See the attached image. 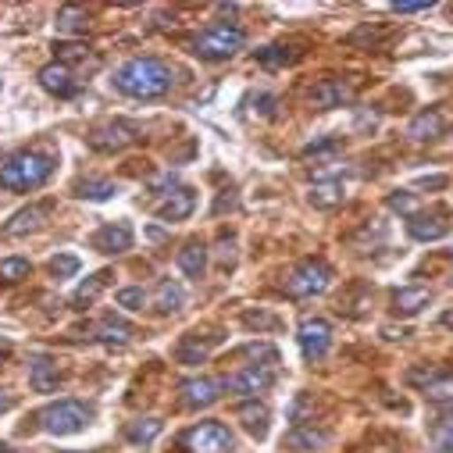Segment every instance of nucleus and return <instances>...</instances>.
<instances>
[{
	"mask_svg": "<svg viewBox=\"0 0 453 453\" xmlns=\"http://www.w3.org/2000/svg\"><path fill=\"white\" fill-rule=\"evenodd\" d=\"M93 335L100 339V343H129L133 339V325L126 321V318H115V314H104L100 321H96V328H93Z\"/></svg>",
	"mask_w": 453,
	"mask_h": 453,
	"instance_id": "nucleus-27",
	"label": "nucleus"
},
{
	"mask_svg": "<svg viewBox=\"0 0 453 453\" xmlns=\"http://www.w3.org/2000/svg\"><path fill=\"white\" fill-rule=\"evenodd\" d=\"M428 8H432V0H428V4H425V0H400V4H389L393 15H421Z\"/></svg>",
	"mask_w": 453,
	"mask_h": 453,
	"instance_id": "nucleus-41",
	"label": "nucleus"
},
{
	"mask_svg": "<svg viewBox=\"0 0 453 453\" xmlns=\"http://www.w3.org/2000/svg\"><path fill=\"white\" fill-rule=\"evenodd\" d=\"M89 425H93V407H86L82 400H58L40 411V428L47 435H79Z\"/></svg>",
	"mask_w": 453,
	"mask_h": 453,
	"instance_id": "nucleus-4",
	"label": "nucleus"
},
{
	"mask_svg": "<svg viewBox=\"0 0 453 453\" xmlns=\"http://www.w3.org/2000/svg\"><path fill=\"white\" fill-rule=\"evenodd\" d=\"M47 218H50V207H47V203H29V207L15 211V214L4 221L0 236H4V240H22V236H29V233H40L43 225H47Z\"/></svg>",
	"mask_w": 453,
	"mask_h": 453,
	"instance_id": "nucleus-13",
	"label": "nucleus"
},
{
	"mask_svg": "<svg viewBox=\"0 0 453 453\" xmlns=\"http://www.w3.org/2000/svg\"><path fill=\"white\" fill-rule=\"evenodd\" d=\"M243 325H247V328L265 332V328H275V325H279V318H275V314H268V311H247V314H243Z\"/></svg>",
	"mask_w": 453,
	"mask_h": 453,
	"instance_id": "nucleus-39",
	"label": "nucleus"
},
{
	"mask_svg": "<svg viewBox=\"0 0 453 453\" xmlns=\"http://www.w3.org/2000/svg\"><path fill=\"white\" fill-rule=\"evenodd\" d=\"M179 446L186 453H233L236 449V435L221 421H200V425H193V428H186L179 435Z\"/></svg>",
	"mask_w": 453,
	"mask_h": 453,
	"instance_id": "nucleus-7",
	"label": "nucleus"
},
{
	"mask_svg": "<svg viewBox=\"0 0 453 453\" xmlns=\"http://www.w3.org/2000/svg\"><path fill=\"white\" fill-rule=\"evenodd\" d=\"M86 26H89V15L82 8H61L58 12V33L79 36V33H86Z\"/></svg>",
	"mask_w": 453,
	"mask_h": 453,
	"instance_id": "nucleus-35",
	"label": "nucleus"
},
{
	"mask_svg": "<svg viewBox=\"0 0 453 453\" xmlns=\"http://www.w3.org/2000/svg\"><path fill=\"white\" fill-rule=\"evenodd\" d=\"M339 147H343L339 140H318V143H307L303 147V157H325V154H335Z\"/></svg>",
	"mask_w": 453,
	"mask_h": 453,
	"instance_id": "nucleus-40",
	"label": "nucleus"
},
{
	"mask_svg": "<svg viewBox=\"0 0 453 453\" xmlns=\"http://www.w3.org/2000/svg\"><path fill=\"white\" fill-rule=\"evenodd\" d=\"M328 442H332V435H328L325 428H318V425H293V428L286 432V446L296 449V453H318V449H325Z\"/></svg>",
	"mask_w": 453,
	"mask_h": 453,
	"instance_id": "nucleus-21",
	"label": "nucleus"
},
{
	"mask_svg": "<svg viewBox=\"0 0 453 453\" xmlns=\"http://www.w3.org/2000/svg\"><path fill=\"white\" fill-rule=\"evenodd\" d=\"M79 268H82V261H79L75 254H58V257L50 261V275H54V279H75Z\"/></svg>",
	"mask_w": 453,
	"mask_h": 453,
	"instance_id": "nucleus-38",
	"label": "nucleus"
},
{
	"mask_svg": "<svg viewBox=\"0 0 453 453\" xmlns=\"http://www.w3.org/2000/svg\"><path fill=\"white\" fill-rule=\"evenodd\" d=\"M446 129H449V119L442 115V111L439 107H425V111H418V115L407 122V140L432 143V140L446 136Z\"/></svg>",
	"mask_w": 453,
	"mask_h": 453,
	"instance_id": "nucleus-15",
	"label": "nucleus"
},
{
	"mask_svg": "<svg viewBox=\"0 0 453 453\" xmlns=\"http://www.w3.org/2000/svg\"><path fill=\"white\" fill-rule=\"evenodd\" d=\"M428 303H432V289H425V286H403V289H393V296H389V307L400 318H414Z\"/></svg>",
	"mask_w": 453,
	"mask_h": 453,
	"instance_id": "nucleus-20",
	"label": "nucleus"
},
{
	"mask_svg": "<svg viewBox=\"0 0 453 453\" xmlns=\"http://www.w3.org/2000/svg\"><path fill=\"white\" fill-rule=\"evenodd\" d=\"M418 186H421V189H442V186H446V175H421Z\"/></svg>",
	"mask_w": 453,
	"mask_h": 453,
	"instance_id": "nucleus-43",
	"label": "nucleus"
},
{
	"mask_svg": "<svg viewBox=\"0 0 453 453\" xmlns=\"http://www.w3.org/2000/svg\"><path fill=\"white\" fill-rule=\"evenodd\" d=\"M236 421L243 425L247 435H254V439H268L272 411H268V403H261V400H247V403L236 407Z\"/></svg>",
	"mask_w": 453,
	"mask_h": 453,
	"instance_id": "nucleus-19",
	"label": "nucleus"
},
{
	"mask_svg": "<svg viewBox=\"0 0 453 453\" xmlns=\"http://www.w3.org/2000/svg\"><path fill=\"white\" fill-rule=\"evenodd\" d=\"M115 303L122 311H143L147 307V293H143V286H126V289L115 293Z\"/></svg>",
	"mask_w": 453,
	"mask_h": 453,
	"instance_id": "nucleus-36",
	"label": "nucleus"
},
{
	"mask_svg": "<svg viewBox=\"0 0 453 453\" xmlns=\"http://www.w3.org/2000/svg\"><path fill=\"white\" fill-rule=\"evenodd\" d=\"M296 58H300V54L289 50V47H282V43H268V47L254 50V61L265 65V68H286V65H293Z\"/></svg>",
	"mask_w": 453,
	"mask_h": 453,
	"instance_id": "nucleus-30",
	"label": "nucleus"
},
{
	"mask_svg": "<svg viewBox=\"0 0 453 453\" xmlns=\"http://www.w3.org/2000/svg\"><path fill=\"white\" fill-rule=\"evenodd\" d=\"M307 200H311V207H318V211H332V207H339V203L347 200V182H343V179H318V182L311 186Z\"/></svg>",
	"mask_w": 453,
	"mask_h": 453,
	"instance_id": "nucleus-23",
	"label": "nucleus"
},
{
	"mask_svg": "<svg viewBox=\"0 0 453 453\" xmlns=\"http://www.w3.org/2000/svg\"><path fill=\"white\" fill-rule=\"evenodd\" d=\"M186 307V289L175 279H161L154 289V311L157 314H179Z\"/></svg>",
	"mask_w": 453,
	"mask_h": 453,
	"instance_id": "nucleus-26",
	"label": "nucleus"
},
{
	"mask_svg": "<svg viewBox=\"0 0 453 453\" xmlns=\"http://www.w3.org/2000/svg\"><path fill=\"white\" fill-rule=\"evenodd\" d=\"M58 382H61V372H58L54 357H47V354L29 357V386H33L36 393H54Z\"/></svg>",
	"mask_w": 453,
	"mask_h": 453,
	"instance_id": "nucleus-24",
	"label": "nucleus"
},
{
	"mask_svg": "<svg viewBox=\"0 0 453 453\" xmlns=\"http://www.w3.org/2000/svg\"><path fill=\"white\" fill-rule=\"evenodd\" d=\"M221 335H207V339H200L196 332H186L182 339H179V347H175V361L179 365H203L207 361V354H211V347L218 343Z\"/></svg>",
	"mask_w": 453,
	"mask_h": 453,
	"instance_id": "nucleus-22",
	"label": "nucleus"
},
{
	"mask_svg": "<svg viewBox=\"0 0 453 453\" xmlns=\"http://www.w3.org/2000/svg\"><path fill=\"white\" fill-rule=\"evenodd\" d=\"M218 12H221V15H236V12H240V4H218Z\"/></svg>",
	"mask_w": 453,
	"mask_h": 453,
	"instance_id": "nucleus-44",
	"label": "nucleus"
},
{
	"mask_svg": "<svg viewBox=\"0 0 453 453\" xmlns=\"http://www.w3.org/2000/svg\"><path fill=\"white\" fill-rule=\"evenodd\" d=\"M193 211H196V189H189V186H179L175 193H168V196H161V200L154 203V214H157L165 225L186 221Z\"/></svg>",
	"mask_w": 453,
	"mask_h": 453,
	"instance_id": "nucleus-16",
	"label": "nucleus"
},
{
	"mask_svg": "<svg viewBox=\"0 0 453 453\" xmlns=\"http://www.w3.org/2000/svg\"><path fill=\"white\" fill-rule=\"evenodd\" d=\"M40 86L50 93V96H61V100H68V96H75L79 93V79H75V72H72V65H61V61H50V65H43L40 68Z\"/></svg>",
	"mask_w": 453,
	"mask_h": 453,
	"instance_id": "nucleus-18",
	"label": "nucleus"
},
{
	"mask_svg": "<svg viewBox=\"0 0 453 453\" xmlns=\"http://www.w3.org/2000/svg\"><path fill=\"white\" fill-rule=\"evenodd\" d=\"M54 168H58V154L50 147L19 150V154H12L4 165H0V189H8V193H33V189L50 182Z\"/></svg>",
	"mask_w": 453,
	"mask_h": 453,
	"instance_id": "nucleus-2",
	"label": "nucleus"
},
{
	"mask_svg": "<svg viewBox=\"0 0 453 453\" xmlns=\"http://www.w3.org/2000/svg\"><path fill=\"white\" fill-rule=\"evenodd\" d=\"M296 343H300V354L303 361H325V354L332 350V325L325 318H303L300 328H296Z\"/></svg>",
	"mask_w": 453,
	"mask_h": 453,
	"instance_id": "nucleus-10",
	"label": "nucleus"
},
{
	"mask_svg": "<svg viewBox=\"0 0 453 453\" xmlns=\"http://www.w3.org/2000/svg\"><path fill=\"white\" fill-rule=\"evenodd\" d=\"M147 189H150L154 196H168V193L179 189V175H175L172 168H168V172H157V175L147 179Z\"/></svg>",
	"mask_w": 453,
	"mask_h": 453,
	"instance_id": "nucleus-37",
	"label": "nucleus"
},
{
	"mask_svg": "<svg viewBox=\"0 0 453 453\" xmlns=\"http://www.w3.org/2000/svg\"><path fill=\"white\" fill-rule=\"evenodd\" d=\"M428 442L435 446V453H453V411L432 418V425H428Z\"/></svg>",
	"mask_w": 453,
	"mask_h": 453,
	"instance_id": "nucleus-29",
	"label": "nucleus"
},
{
	"mask_svg": "<svg viewBox=\"0 0 453 453\" xmlns=\"http://www.w3.org/2000/svg\"><path fill=\"white\" fill-rule=\"evenodd\" d=\"M107 282H111V272H96V275H89V279H82L79 282V289L72 293V303L75 307H82V303H93L104 289H107Z\"/></svg>",
	"mask_w": 453,
	"mask_h": 453,
	"instance_id": "nucleus-31",
	"label": "nucleus"
},
{
	"mask_svg": "<svg viewBox=\"0 0 453 453\" xmlns=\"http://www.w3.org/2000/svg\"><path fill=\"white\" fill-rule=\"evenodd\" d=\"M218 396H221V382H218V379H207V375L186 379V382L179 386V403H182L186 411L211 407V403H218Z\"/></svg>",
	"mask_w": 453,
	"mask_h": 453,
	"instance_id": "nucleus-17",
	"label": "nucleus"
},
{
	"mask_svg": "<svg viewBox=\"0 0 453 453\" xmlns=\"http://www.w3.org/2000/svg\"><path fill=\"white\" fill-rule=\"evenodd\" d=\"M247 47V33L240 26H211L203 33L193 36L189 50L200 58V61H229L236 58L240 50Z\"/></svg>",
	"mask_w": 453,
	"mask_h": 453,
	"instance_id": "nucleus-3",
	"label": "nucleus"
},
{
	"mask_svg": "<svg viewBox=\"0 0 453 453\" xmlns=\"http://www.w3.org/2000/svg\"><path fill=\"white\" fill-rule=\"evenodd\" d=\"M449 254H453V250H449Z\"/></svg>",
	"mask_w": 453,
	"mask_h": 453,
	"instance_id": "nucleus-47",
	"label": "nucleus"
},
{
	"mask_svg": "<svg viewBox=\"0 0 453 453\" xmlns=\"http://www.w3.org/2000/svg\"><path fill=\"white\" fill-rule=\"evenodd\" d=\"M133 243H136V233H133L129 221H107L89 236V247L96 254H107V257H119V254L133 250Z\"/></svg>",
	"mask_w": 453,
	"mask_h": 453,
	"instance_id": "nucleus-11",
	"label": "nucleus"
},
{
	"mask_svg": "<svg viewBox=\"0 0 453 453\" xmlns=\"http://www.w3.org/2000/svg\"><path fill=\"white\" fill-rule=\"evenodd\" d=\"M407 386H414L428 403H453V368H442V365L411 368Z\"/></svg>",
	"mask_w": 453,
	"mask_h": 453,
	"instance_id": "nucleus-9",
	"label": "nucleus"
},
{
	"mask_svg": "<svg viewBox=\"0 0 453 453\" xmlns=\"http://www.w3.org/2000/svg\"><path fill=\"white\" fill-rule=\"evenodd\" d=\"M254 104H257V111H261V119H275V104H279V100H275L272 93H261Z\"/></svg>",
	"mask_w": 453,
	"mask_h": 453,
	"instance_id": "nucleus-42",
	"label": "nucleus"
},
{
	"mask_svg": "<svg viewBox=\"0 0 453 453\" xmlns=\"http://www.w3.org/2000/svg\"><path fill=\"white\" fill-rule=\"evenodd\" d=\"M357 96V82L354 79H321L311 89V104L318 111H335V107H347Z\"/></svg>",
	"mask_w": 453,
	"mask_h": 453,
	"instance_id": "nucleus-12",
	"label": "nucleus"
},
{
	"mask_svg": "<svg viewBox=\"0 0 453 453\" xmlns=\"http://www.w3.org/2000/svg\"><path fill=\"white\" fill-rule=\"evenodd\" d=\"M175 265H179V272H182L186 279H203V272H207V247H203L200 240H189V243L175 254Z\"/></svg>",
	"mask_w": 453,
	"mask_h": 453,
	"instance_id": "nucleus-25",
	"label": "nucleus"
},
{
	"mask_svg": "<svg viewBox=\"0 0 453 453\" xmlns=\"http://www.w3.org/2000/svg\"><path fill=\"white\" fill-rule=\"evenodd\" d=\"M386 207L396 211V214H403V218L421 214V200H418V193H411V189H393V193L386 196Z\"/></svg>",
	"mask_w": 453,
	"mask_h": 453,
	"instance_id": "nucleus-33",
	"label": "nucleus"
},
{
	"mask_svg": "<svg viewBox=\"0 0 453 453\" xmlns=\"http://www.w3.org/2000/svg\"><path fill=\"white\" fill-rule=\"evenodd\" d=\"M119 193H122L119 182H111V179H82V182H75V196L79 200H93V203H104V200L119 196Z\"/></svg>",
	"mask_w": 453,
	"mask_h": 453,
	"instance_id": "nucleus-28",
	"label": "nucleus"
},
{
	"mask_svg": "<svg viewBox=\"0 0 453 453\" xmlns=\"http://www.w3.org/2000/svg\"><path fill=\"white\" fill-rule=\"evenodd\" d=\"M140 140H143V126H136L129 119H107L86 133V147L96 154H119Z\"/></svg>",
	"mask_w": 453,
	"mask_h": 453,
	"instance_id": "nucleus-5",
	"label": "nucleus"
},
{
	"mask_svg": "<svg viewBox=\"0 0 453 453\" xmlns=\"http://www.w3.org/2000/svg\"><path fill=\"white\" fill-rule=\"evenodd\" d=\"M111 86L133 100H161L175 86V68L165 65L161 58H133L122 68H115Z\"/></svg>",
	"mask_w": 453,
	"mask_h": 453,
	"instance_id": "nucleus-1",
	"label": "nucleus"
},
{
	"mask_svg": "<svg viewBox=\"0 0 453 453\" xmlns=\"http://www.w3.org/2000/svg\"><path fill=\"white\" fill-rule=\"evenodd\" d=\"M328 286H332V268L318 257H307L286 275L282 293L293 296V300H311V296H321Z\"/></svg>",
	"mask_w": 453,
	"mask_h": 453,
	"instance_id": "nucleus-6",
	"label": "nucleus"
},
{
	"mask_svg": "<svg viewBox=\"0 0 453 453\" xmlns=\"http://www.w3.org/2000/svg\"><path fill=\"white\" fill-rule=\"evenodd\" d=\"M161 428H165V421H161V418H140V421H129L126 439H129V442H136V446H147V442H154V439L161 435Z\"/></svg>",
	"mask_w": 453,
	"mask_h": 453,
	"instance_id": "nucleus-32",
	"label": "nucleus"
},
{
	"mask_svg": "<svg viewBox=\"0 0 453 453\" xmlns=\"http://www.w3.org/2000/svg\"><path fill=\"white\" fill-rule=\"evenodd\" d=\"M407 236L414 243H439L449 236V221L442 211H421V214L407 218Z\"/></svg>",
	"mask_w": 453,
	"mask_h": 453,
	"instance_id": "nucleus-14",
	"label": "nucleus"
},
{
	"mask_svg": "<svg viewBox=\"0 0 453 453\" xmlns=\"http://www.w3.org/2000/svg\"><path fill=\"white\" fill-rule=\"evenodd\" d=\"M439 325H442V328H453V311H446V314L439 318Z\"/></svg>",
	"mask_w": 453,
	"mask_h": 453,
	"instance_id": "nucleus-45",
	"label": "nucleus"
},
{
	"mask_svg": "<svg viewBox=\"0 0 453 453\" xmlns=\"http://www.w3.org/2000/svg\"><path fill=\"white\" fill-rule=\"evenodd\" d=\"M33 275V265L26 257H4L0 261V286H15Z\"/></svg>",
	"mask_w": 453,
	"mask_h": 453,
	"instance_id": "nucleus-34",
	"label": "nucleus"
},
{
	"mask_svg": "<svg viewBox=\"0 0 453 453\" xmlns=\"http://www.w3.org/2000/svg\"><path fill=\"white\" fill-rule=\"evenodd\" d=\"M0 453H19V449H12V446H0Z\"/></svg>",
	"mask_w": 453,
	"mask_h": 453,
	"instance_id": "nucleus-46",
	"label": "nucleus"
},
{
	"mask_svg": "<svg viewBox=\"0 0 453 453\" xmlns=\"http://www.w3.org/2000/svg\"><path fill=\"white\" fill-rule=\"evenodd\" d=\"M279 379V365H240L233 375L221 379V389H229L233 396H261L275 386Z\"/></svg>",
	"mask_w": 453,
	"mask_h": 453,
	"instance_id": "nucleus-8",
	"label": "nucleus"
}]
</instances>
